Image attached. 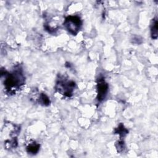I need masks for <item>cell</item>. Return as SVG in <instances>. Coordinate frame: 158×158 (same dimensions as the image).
Segmentation results:
<instances>
[{"label": "cell", "mask_w": 158, "mask_h": 158, "mask_svg": "<svg viewBox=\"0 0 158 158\" xmlns=\"http://www.w3.org/2000/svg\"><path fill=\"white\" fill-rule=\"evenodd\" d=\"M116 148L117 149V151L119 152H121L123 151L125 148V146H124V142L123 140L119 141L118 143H117Z\"/></svg>", "instance_id": "9"}, {"label": "cell", "mask_w": 158, "mask_h": 158, "mask_svg": "<svg viewBox=\"0 0 158 158\" xmlns=\"http://www.w3.org/2000/svg\"><path fill=\"white\" fill-rule=\"evenodd\" d=\"M128 133V131L124 127L123 125L120 123L117 128L115 129V133L118 134L120 137H123L126 135H127Z\"/></svg>", "instance_id": "7"}, {"label": "cell", "mask_w": 158, "mask_h": 158, "mask_svg": "<svg viewBox=\"0 0 158 158\" xmlns=\"http://www.w3.org/2000/svg\"><path fill=\"white\" fill-rule=\"evenodd\" d=\"M109 89V85L104 78H99L97 81V100L101 102L106 98Z\"/></svg>", "instance_id": "4"}, {"label": "cell", "mask_w": 158, "mask_h": 158, "mask_svg": "<svg viewBox=\"0 0 158 158\" xmlns=\"http://www.w3.org/2000/svg\"><path fill=\"white\" fill-rule=\"evenodd\" d=\"M40 145L38 143H36L35 142H33L32 143H30L29 144L27 147V151L28 154H36L39 149H40Z\"/></svg>", "instance_id": "5"}, {"label": "cell", "mask_w": 158, "mask_h": 158, "mask_svg": "<svg viewBox=\"0 0 158 158\" xmlns=\"http://www.w3.org/2000/svg\"><path fill=\"white\" fill-rule=\"evenodd\" d=\"M75 87L76 85L74 81L68 80L64 77H59L56 82L55 88L60 94L70 97L73 94Z\"/></svg>", "instance_id": "2"}, {"label": "cell", "mask_w": 158, "mask_h": 158, "mask_svg": "<svg viewBox=\"0 0 158 158\" xmlns=\"http://www.w3.org/2000/svg\"><path fill=\"white\" fill-rule=\"evenodd\" d=\"M64 25L70 33L76 35L81 27L82 22L78 16L70 15L66 17L64 22Z\"/></svg>", "instance_id": "3"}, {"label": "cell", "mask_w": 158, "mask_h": 158, "mask_svg": "<svg viewBox=\"0 0 158 158\" xmlns=\"http://www.w3.org/2000/svg\"><path fill=\"white\" fill-rule=\"evenodd\" d=\"M1 74L4 76V88L9 94H15L25 83V77L20 66L15 67L12 73L5 72L4 73L1 72Z\"/></svg>", "instance_id": "1"}, {"label": "cell", "mask_w": 158, "mask_h": 158, "mask_svg": "<svg viewBox=\"0 0 158 158\" xmlns=\"http://www.w3.org/2000/svg\"><path fill=\"white\" fill-rule=\"evenodd\" d=\"M38 102L40 104L43 106H48L50 104V100L48 96L44 93H41L40 95Z\"/></svg>", "instance_id": "8"}, {"label": "cell", "mask_w": 158, "mask_h": 158, "mask_svg": "<svg viewBox=\"0 0 158 158\" xmlns=\"http://www.w3.org/2000/svg\"><path fill=\"white\" fill-rule=\"evenodd\" d=\"M151 35L152 39L157 38V20L155 18L152 20V22L151 27Z\"/></svg>", "instance_id": "6"}]
</instances>
